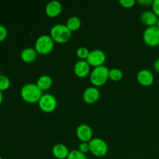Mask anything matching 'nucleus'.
I'll list each match as a JSON object with an SVG mask.
<instances>
[{"label":"nucleus","instance_id":"nucleus-32","mask_svg":"<svg viewBox=\"0 0 159 159\" xmlns=\"http://www.w3.org/2000/svg\"><path fill=\"white\" fill-rule=\"evenodd\" d=\"M0 75H1V71H0Z\"/></svg>","mask_w":159,"mask_h":159},{"label":"nucleus","instance_id":"nucleus-15","mask_svg":"<svg viewBox=\"0 0 159 159\" xmlns=\"http://www.w3.org/2000/svg\"><path fill=\"white\" fill-rule=\"evenodd\" d=\"M69 153L68 147L63 144H57L53 147L52 154L57 159H67Z\"/></svg>","mask_w":159,"mask_h":159},{"label":"nucleus","instance_id":"nucleus-21","mask_svg":"<svg viewBox=\"0 0 159 159\" xmlns=\"http://www.w3.org/2000/svg\"><path fill=\"white\" fill-rule=\"evenodd\" d=\"M67 159H87L86 155L79 150L71 151Z\"/></svg>","mask_w":159,"mask_h":159},{"label":"nucleus","instance_id":"nucleus-29","mask_svg":"<svg viewBox=\"0 0 159 159\" xmlns=\"http://www.w3.org/2000/svg\"><path fill=\"white\" fill-rule=\"evenodd\" d=\"M2 99H3L2 93V91H0V104H1L2 102Z\"/></svg>","mask_w":159,"mask_h":159},{"label":"nucleus","instance_id":"nucleus-6","mask_svg":"<svg viewBox=\"0 0 159 159\" xmlns=\"http://www.w3.org/2000/svg\"><path fill=\"white\" fill-rule=\"evenodd\" d=\"M143 40L149 47L159 45V29L156 26L147 27L143 33Z\"/></svg>","mask_w":159,"mask_h":159},{"label":"nucleus","instance_id":"nucleus-14","mask_svg":"<svg viewBox=\"0 0 159 159\" xmlns=\"http://www.w3.org/2000/svg\"><path fill=\"white\" fill-rule=\"evenodd\" d=\"M140 19H141V21L142 22L143 24L147 26L148 27H150V26H156L158 17L153 11L148 10L141 14Z\"/></svg>","mask_w":159,"mask_h":159},{"label":"nucleus","instance_id":"nucleus-24","mask_svg":"<svg viewBox=\"0 0 159 159\" xmlns=\"http://www.w3.org/2000/svg\"><path fill=\"white\" fill-rule=\"evenodd\" d=\"M79 151H80L82 153H87L90 152V146L89 142H82L79 146Z\"/></svg>","mask_w":159,"mask_h":159},{"label":"nucleus","instance_id":"nucleus-19","mask_svg":"<svg viewBox=\"0 0 159 159\" xmlns=\"http://www.w3.org/2000/svg\"><path fill=\"white\" fill-rule=\"evenodd\" d=\"M123 76H124V73L119 68H112L109 72V79H111L113 82H119L123 79Z\"/></svg>","mask_w":159,"mask_h":159},{"label":"nucleus","instance_id":"nucleus-10","mask_svg":"<svg viewBox=\"0 0 159 159\" xmlns=\"http://www.w3.org/2000/svg\"><path fill=\"white\" fill-rule=\"evenodd\" d=\"M100 98V92L96 87H89L85 89L82 95L84 102L88 104H93L97 102Z\"/></svg>","mask_w":159,"mask_h":159},{"label":"nucleus","instance_id":"nucleus-4","mask_svg":"<svg viewBox=\"0 0 159 159\" xmlns=\"http://www.w3.org/2000/svg\"><path fill=\"white\" fill-rule=\"evenodd\" d=\"M54 47V41L49 35H41L37 39L35 43V50L37 54L46 55L52 51Z\"/></svg>","mask_w":159,"mask_h":159},{"label":"nucleus","instance_id":"nucleus-31","mask_svg":"<svg viewBox=\"0 0 159 159\" xmlns=\"http://www.w3.org/2000/svg\"><path fill=\"white\" fill-rule=\"evenodd\" d=\"M0 159H2V157H1V156H0Z\"/></svg>","mask_w":159,"mask_h":159},{"label":"nucleus","instance_id":"nucleus-7","mask_svg":"<svg viewBox=\"0 0 159 159\" xmlns=\"http://www.w3.org/2000/svg\"><path fill=\"white\" fill-rule=\"evenodd\" d=\"M57 99L51 94H43L38 102L39 107L44 113H52L57 107Z\"/></svg>","mask_w":159,"mask_h":159},{"label":"nucleus","instance_id":"nucleus-18","mask_svg":"<svg viewBox=\"0 0 159 159\" xmlns=\"http://www.w3.org/2000/svg\"><path fill=\"white\" fill-rule=\"evenodd\" d=\"M65 25L71 32H73V31L78 30L80 28L81 20L78 16H71L68 19Z\"/></svg>","mask_w":159,"mask_h":159},{"label":"nucleus","instance_id":"nucleus-23","mask_svg":"<svg viewBox=\"0 0 159 159\" xmlns=\"http://www.w3.org/2000/svg\"><path fill=\"white\" fill-rule=\"evenodd\" d=\"M136 2L134 0H120V4L126 9L132 8L135 5Z\"/></svg>","mask_w":159,"mask_h":159},{"label":"nucleus","instance_id":"nucleus-1","mask_svg":"<svg viewBox=\"0 0 159 159\" xmlns=\"http://www.w3.org/2000/svg\"><path fill=\"white\" fill-rule=\"evenodd\" d=\"M20 95L25 102L28 103H36L39 102L43 93L37 84L27 83L22 87Z\"/></svg>","mask_w":159,"mask_h":159},{"label":"nucleus","instance_id":"nucleus-17","mask_svg":"<svg viewBox=\"0 0 159 159\" xmlns=\"http://www.w3.org/2000/svg\"><path fill=\"white\" fill-rule=\"evenodd\" d=\"M52 79L49 75H47L40 76L37 82V86L40 88V89L42 92L49 89L51 87V85H52Z\"/></svg>","mask_w":159,"mask_h":159},{"label":"nucleus","instance_id":"nucleus-28","mask_svg":"<svg viewBox=\"0 0 159 159\" xmlns=\"http://www.w3.org/2000/svg\"><path fill=\"white\" fill-rule=\"evenodd\" d=\"M154 68H155V70L157 72L159 73V57L154 63Z\"/></svg>","mask_w":159,"mask_h":159},{"label":"nucleus","instance_id":"nucleus-8","mask_svg":"<svg viewBox=\"0 0 159 159\" xmlns=\"http://www.w3.org/2000/svg\"><path fill=\"white\" fill-rule=\"evenodd\" d=\"M107 56L106 54L102 50L96 49L90 51L88 57L86 59V61L88 62L90 66H93L94 68L102 66L105 63Z\"/></svg>","mask_w":159,"mask_h":159},{"label":"nucleus","instance_id":"nucleus-13","mask_svg":"<svg viewBox=\"0 0 159 159\" xmlns=\"http://www.w3.org/2000/svg\"><path fill=\"white\" fill-rule=\"evenodd\" d=\"M74 72L79 78H85L89 74L90 65L85 60H79L74 66Z\"/></svg>","mask_w":159,"mask_h":159},{"label":"nucleus","instance_id":"nucleus-26","mask_svg":"<svg viewBox=\"0 0 159 159\" xmlns=\"http://www.w3.org/2000/svg\"><path fill=\"white\" fill-rule=\"evenodd\" d=\"M152 9H153L152 11L159 18V0H154L153 4H152Z\"/></svg>","mask_w":159,"mask_h":159},{"label":"nucleus","instance_id":"nucleus-5","mask_svg":"<svg viewBox=\"0 0 159 159\" xmlns=\"http://www.w3.org/2000/svg\"><path fill=\"white\" fill-rule=\"evenodd\" d=\"M90 152L96 157L102 158L107 155L108 153V144L104 140L101 138H93L89 141Z\"/></svg>","mask_w":159,"mask_h":159},{"label":"nucleus","instance_id":"nucleus-22","mask_svg":"<svg viewBox=\"0 0 159 159\" xmlns=\"http://www.w3.org/2000/svg\"><path fill=\"white\" fill-rule=\"evenodd\" d=\"M90 51H89V50L86 48H84V47H81V48H78L77 51H76V55L78 57L81 59V60H85L86 61L87 57H88Z\"/></svg>","mask_w":159,"mask_h":159},{"label":"nucleus","instance_id":"nucleus-30","mask_svg":"<svg viewBox=\"0 0 159 159\" xmlns=\"http://www.w3.org/2000/svg\"><path fill=\"white\" fill-rule=\"evenodd\" d=\"M156 26L159 29V18H158V22H157V24H156Z\"/></svg>","mask_w":159,"mask_h":159},{"label":"nucleus","instance_id":"nucleus-2","mask_svg":"<svg viewBox=\"0 0 159 159\" xmlns=\"http://www.w3.org/2000/svg\"><path fill=\"white\" fill-rule=\"evenodd\" d=\"M71 31L65 24H56L51 28V37L57 43H65L71 37Z\"/></svg>","mask_w":159,"mask_h":159},{"label":"nucleus","instance_id":"nucleus-11","mask_svg":"<svg viewBox=\"0 0 159 159\" xmlns=\"http://www.w3.org/2000/svg\"><path fill=\"white\" fill-rule=\"evenodd\" d=\"M137 80L143 86H149L152 85L155 80L153 73L148 69H142L138 71Z\"/></svg>","mask_w":159,"mask_h":159},{"label":"nucleus","instance_id":"nucleus-25","mask_svg":"<svg viewBox=\"0 0 159 159\" xmlns=\"http://www.w3.org/2000/svg\"><path fill=\"white\" fill-rule=\"evenodd\" d=\"M8 35L7 28L2 24H0V42L4 40Z\"/></svg>","mask_w":159,"mask_h":159},{"label":"nucleus","instance_id":"nucleus-9","mask_svg":"<svg viewBox=\"0 0 159 159\" xmlns=\"http://www.w3.org/2000/svg\"><path fill=\"white\" fill-rule=\"evenodd\" d=\"M93 129L88 124H80L76 129V136L82 142H89L93 139Z\"/></svg>","mask_w":159,"mask_h":159},{"label":"nucleus","instance_id":"nucleus-3","mask_svg":"<svg viewBox=\"0 0 159 159\" xmlns=\"http://www.w3.org/2000/svg\"><path fill=\"white\" fill-rule=\"evenodd\" d=\"M110 69L107 66H99L94 68L90 74V82L95 87L103 85L109 79Z\"/></svg>","mask_w":159,"mask_h":159},{"label":"nucleus","instance_id":"nucleus-16","mask_svg":"<svg viewBox=\"0 0 159 159\" xmlns=\"http://www.w3.org/2000/svg\"><path fill=\"white\" fill-rule=\"evenodd\" d=\"M37 54H38L35 48H27L22 51L21 54H20V57L25 63H32L37 59Z\"/></svg>","mask_w":159,"mask_h":159},{"label":"nucleus","instance_id":"nucleus-27","mask_svg":"<svg viewBox=\"0 0 159 159\" xmlns=\"http://www.w3.org/2000/svg\"><path fill=\"white\" fill-rule=\"evenodd\" d=\"M138 2L141 6H144V7H148V6H152L153 4V1L152 0H138Z\"/></svg>","mask_w":159,"mask_h":159},{"label":"nucleus","instance_id":"nucleus-20","mask_svg":"<svg viewBox=\"0 0 159 159\" xmlns=\"http://www.w3.org/2000/svg\"><path fill=\"white\" fill-rule=\"evenodd\" d=\"M10 86V80L5 75H0V91H5Z\"/></svg>","mask_w":159,"mask_h":159},{"label":"nucleus","instance_id":"nucleus-12","mask_svg":"<svg viewBox=\"0 0 159 159\" xmlns=\"http://www.w3.org/2000/svg\"><path fill=\"white\" fill-rule=\"evenodd\" d=\"M62 11V5L60 2L53 0V1L49 2L47 4L46 8H45V12L48 16L51 18H54L57 17L61 14Z\"/></svg>","mask_w":159,"mask_h":159}]
</instances>
